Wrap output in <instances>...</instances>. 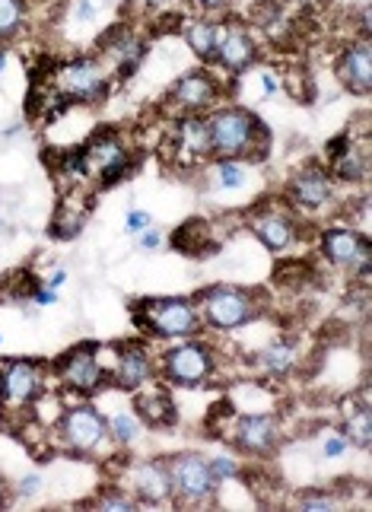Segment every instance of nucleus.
I'll list each match as a JSON object with an SVG mask.
<instances>
[{"instance_id":"1","label":"nucleus","mask_w":372,"mask_h":512,"mask_svg":"<svg viewBox=\"0 0 372 512\" xmlns=\"http://www.w3.org/2000/svg\"><path fill=\"white\" fill-rule=\"evenodd\" d=\"M207 134H210V156L239 160V163L248 160V156L261 160L271 144V134L264 128V121L255 112L239 109V105H226V109L210 115Z\"/></svg>"},{"instance_id":"2","label":"nucleus","mask_w":372,"mask_h":512,"mask_svg":"<svg viewBox=\"0 0 372 512\" xmlns=\"http://www.w3.org/2000/svg\"><path fill=\"white\" fill-rule=\"evenodd\" d=\"M137 331L150 334V338L163 341H188L201 334V312L188 296H153V299H137L131 306Z\"/></svg>"},{"instance_id":"3","label":"nucleus","mask_w":372,"mask_h":512,"mask_svg":"<svg viewBox=\"0 0 372 512\" xmlns=\"http://www.w3.org/2000/svg\"><path fill=\"white\" fill-rule=\"evenodd\" d=\"M77 172L90 175V179H102V185H115L118 179L131 172V153L124 147L118 131H99L90 137L77 153Z\"/></svg>"},{"instance_id":"4","label":"nucleus","mask_w":372,"mask_h":512,"mask_svg":"<svg viewBox=\"0 0 372 512\" xmlns=\"http://www.w3.org/2000/svg\"><path fill=\"white\" fill-rule=\"evenodd\" d=\"M201 319L217 331H233L248 322H255L261 315V306L255 303V293L242 287H210L198 296Z\"/></svg>"},{"instance_id":"5","label":"nucleus","mask_w":372,"mask_h":512,"mask_svg":"<svg viewBox=\"0 0 372 512\" xmlns=\"http://www.w3.org/2000/svg\"><path fill=\"white\" fill-rule=\"evenodd\" d=\"M169 465V478H172V497H179L188 506H201L210 503L217 493V478L210 474L207 458L194 455V452H182L166 458Z\"/></svg>"},{"instance_id":"6","label":"nucleus","mask_w":372,"mask_h":512,"mask_svg":"<svg viewBox=\"0 0 372 512\" xmlns=\"http://www.w3.org/2000/svg\"><path fill=\"white\" fill-rule=\"evenodd\" d=\"M58 96L64 102H102L109 96V77H105V67L99 58H74L64 67H58L55 74Z\"/></svg>"},{"instance_id":"7","label":"nucleus","mask_w":372,"mask_h":512,"mask_svg":"<svg viewBox=\"0 0 372 512\" xmlns=\"http://www.w3.org/2000/svg\"><path fill=\"white\" fill-rule=\"evenodd\" d=\"M45 392V363L0 360V408H29Z\"/></svg>"},{"instance_id":"8","label":"nucleus","mask_w":372,"mask_h":512,"mask_svg":"<svg viewBox=\"0 0 372 512\" xmlns=\"http://www.w3.org/2000/svg\"><path fill=\"white\" fill-rule=\"evenodd\" d=\"M55 373L64 382V388L77 395H96L99 388L109 382V373L99 363V344L83 341L77 347H70L67 353H61L55 363Z\"/></svg>"},{"instance_id":"9","label":"nucleus","mask_w":372,"mask_h":512,"mask_svg":"<svg viewBox=\"0 0 372 512\" xmlns=\"http://www.w3.org/2000/svg\"><path fill=\"white\" fill-rule=\"evenodd\" d=\"M214 350L201 341H182L175 344L172 350L163 353V376L169 385H179V388H194V385H204L214 373Z\"/></svg>"},{"instance_id":"10","label":"nucleus","mask_w":372,"mask_h":512,"mask_svg":"<svg viewBox=\"0 0 372 512\" xmlns=\"http://www.w3.org/2000/svg\"><path fill=\"white\" fill-rule=\"evenodd\" d=\"M58 436L70 452L90 455L109 439V420H105L93 404H77V408H67L61 414Z\"/></svg>"},{"instance_id":"11","label":"nucleus","mask_w":372,"mask_h":512,"mask_svg":"<svg viewBox=\"0 0 372 512\" xmlns=\"http://www.w3.org/2000/svg\"><path fill=\"white\" fill-rule=\"evenodd\" d=\"M322 252H325V258L334 264V268H347V271H353L357 264H369V258H372L369 239L363 233H357L353 226L325 229Z\"/></svg>"},{"instance_id":"12","label":"nucleus","mask_w":372,"mask_h":512,"mask_svg":"<svg viewBox=\"0 0 372 512\" xmlns=\"http://www.w3.org/2000/svg\"><path fill=\"white\" fill-rule=\"evenodd\" d=\"M217 99H220V83L217 77H210V70L204 67L188 70V74H182L169 90V102H175L185 112H204Z\"/></svg>"},{"instance_id":"13","label":"nucleus","mask_w":372,"mask_h":512,"mask_svg":"<svg viewBox=\"0 0 372 512\" xmlns=\"http://www.w3.org/2000/svg\"><path fill=\"white\" fill-rule=\"evenodd\" d=\"M153 373V360H150V347L140 341H128L118 344V357H115V373L109 376V382L115 388H124V392H137L140 385L150 382Z\"/></svg>"},{"instance_id":"14","label":"nucleus","mask_w":372,"mask_h":512,"mask_svg":"<svg viewBox=\"0 0 372 512\" xmlns=\"http://www.w3.org/2000/svg\"><path fill=\"white\" fill-rule=\"evenodd\" d=\"M233 439H236V449L245 452V455H268L280 443V423H277L274 414L239 417Z\"/></svg>"},{"instance_id":"15","label":"nucleus","mask_w":372,"mask_h":512,"mask_svg":"<svg viewBox=\"0 0 372 512\" xmlns=\"http://www.w3.org/2000/svg\"><path fill=\"white\" fill-rule=\"evenodd\" d=\"M338 80L344 83V90L353 96H369L372 90V48L369 39H360L344 48V55L338 58Z\"/></svg>"},{"instance_id":"16","label":"nucleus","mask_w":372,"mask_h":512,"mask_svg":"<svg viewBox=\"0 0 372 512\" xmlns=\"http://www.w3.org/2000/svg\"><path fill=\"white\" fill-rule=\"evenodd\" d=\"M214 61L223 64V70H229V74H242V70L255 61V39L248 35V29L242 23L220 26Z\"/></svg>"},{"instance_id":"17","label":"nucleus","mask_w":372,"mask_h":512,"mask_svg":"<svg viewBox=\"0 0 372 512\" xmlns=\"http://www.w3.org/2000/svg\"><path fill=\"white\" fill-rule=\"evenodd\" d=\"M134 490H137V503L147 506H163L172 500V478H169V465L159 462V458H147L134 468Z\"/></svg>"},{"instance_id":"18","label":"nucleus","mask_w":372,"mask_h":512,"mask_svg":"<svg viewBox=\"0 0 372 512\" xmlns=\"http://www.w3.org/2000/svg\"><path fill=\"white\" fill-rule=\"evenodd\" d=\"M290 198H293V204L306 207V210L325 207L328 198H331V175L325 169H318V166L296 172L293 182H290Z\"/></svg>"},{"instance_id":"19","label":"nucleus","mask_w":372,"mask_h":512,"mask_svg":"<svg viewBox=\"0 0 372 512\" xmlns=\"http://www.w3.org/2000/svg\"><path fill=\"white\" fill-rule=\"evenodd\" d=\"M134 411L150 430H169V427H175V420H179V414H175V401H172V395L166 392V388L137 392Z\"/></svg>"},{"instance_id":"20","label":"nucleus","mask_w":372,"mask_h":512,"mask_svg":"<svg viewBox=\"0 0 372 512\" xmlns=\"http://www.w3.org/2000/svg\"><path fill=\"white\" fill-rule=\"evenodd\" d=\"M252 233L255 239L264 245L268 252H287L293 239H296V229H293V220L290 217H283L277 214V210H268V214H261L252 220Z\"/></svg>"},{"instance_id":"21","label":"nucleus","mask_w":372,"mask_h":512,"mask_svg":"<svg viewBox=\"0 0 372 512\" xmlns=\"http://www.w3.org/2000/svg\"><path fill=\"white\" fill-rule=\"evenodd\" d=\"M179 153L191 156V160H207L210 156V134H207V118H185L179 128Z\"/></svg>"},{"instance_id":"22","label":"nucleus","mask_w":372,"mask_h":512,"mask_svg":"<svg viewBox=\"0 0 372 512\" xmlns=\"http://www.w3.org/2000/svg\"><path fill=\"white\" fill-rule=\"evenodd\" d=\"M217 32H220V26L214 20H191L185 26V42L194 55L210 64L217 58Z\"/></svg>"},{"instance_id":"23","label":"nucleus","mask_w":372,"mask_h":512,"mask_svg":"<svg viewBox=\"0 0 372 512\" xmlns=\"http://www.w3.org/2000/svg\"><path fill=\"white\" fill-rule=\"evenodd\" d=\"M331 163H334V175H338L341 182H363L369 169V153L366 147H353V140H350Z\"/></svg>"},{"instance_id":"24","label":"nucleus","mask_w":372,"mask_h":512,"mask_svg":"<svg viewBox=\"0 0 372 512\" xmlns=\"http://www.w3.org/2000/svg\"><path fill=\"white\" fill-rule=\"evenodd\" d=\"M344 439L347 446H360L369 449L372 443V414H369V404H350L347 420H344Z\"/></svg>"},{"instance_id":"25","label":"nucleus","mask_w":372,"mask_h":512,"mask_svg":"<svg viewBox=\"0 0 372 512\" xmlns=\"http://www.w3.org/2000/svg\"><path fill=\"white\" fill-rule=\"evenodd\" d=\"M296 360H299V347L293 341H274L268 350L261 353V366L268 369L271 376H277V379L293 373Z\"/></svg>"},{"instance_id":"26","label":"nucleus","mask_w":372,"mask_h":512,"mask_svg":"<svg viewBox=\"0 0 372 512\" xmlns=\"http://www.w3.org/2000/svg\"><path fill=\"white\" fill-rule=\"evenodd\" d=\"M26 0H0V39H10L23 26Z\"/></svg>"},{"instance_id":"27","label":"nucleus","mask_w":372,"mask_h":512,"mask_svg":"<svg viewBox=\"0 0 372 512\" xmlns=\"http://www.w3.org/2000/svg\"><path fill=\"white\" fill-rule=\"evenodd\" d=\"M137 433H140V423L131 414H115L109 420V436L115 439V443H121V446H131L134 439H137Z\"/></svg>"},{"instance_id":"28","label":"nucleus","mask_w":372,"mask_h":512,"mask_svg":"<svg viewBox=\"0 0 372 512\" xmlns=\"http://www.w3.org/2000/svg\"><path fill=\"white\" fill-rule=\"evenodd\" d=\"M217 185L220 188H242L245 185V166L239 160H220L217 163Z\"/></svg>"},{"instance_id":"29","label":"nucleus","mask_w":372,"mask_h":512,"mask_svg":"<svg viewBox=\"0 0 372 512\" xmlns=\"http://www.w3.org/2000/svg\"><path fill=\"white\" fill-rule=\"evenodd\" d=\"M99 509L105 512H134L140 503L134 497H128V493H121V490H109V493H102V497L96 500Z\"/></svg>"},{"instance_id":"30","label":"nucleus","mask_w":372,"mask_h":512,"mask_svg":"<svg viewBox=\"0 0 372 512\" xmlns=\"http://www.w3.org/2000/svg\"><path fill=\"white\" fill-rule=\"evenodd\" d=\"M210 474L217 478V484H226V481H233L239 478V465L233 462V458H210Z\"/></svg>"},{"instance_id":"31","label":"nucleus","mask_w":372,"mask_h":512,"mask_svg":"<svg viewBox=\"0 0 372 512\" xmlns=\"http://www.w3.org/2000/svg\"><path fill=\"white\" fill-rule=\"evenodd\" d=\"M299 509L325 512V509H334V500L328 497V493H303V497H299Z\"/></svg>"},{"instance_id":"32","label":"nucleus","mask_w":372,"mask_h":512,"mask_svg":"<svg viewBox=\"0 0 372 512\" xmlns=\"http://www.w3.org/2000/svg\"><path fill=\"white\" fill-rule=\"evenodd\" d=\"M144 229H150V214H147V210H131L128 223H124V233L137 236V233H144Z\"/></svg>"},{"instance_id":"33","label":"nucleus","mask_w":372,"mask_h":512,"mask_svg":"<svg viewBox=\"0 0 372 512\" xmlns=\"http://www.w3.org/2000/svg\"><path fill=\"white\" fill-rule=\"evenodd\" d=\"M344 449H347V439L344 436L325 439V458H338V455H344Z\"/></svg>"},{"instance_id":"34","label":"nucleus","mask_w":372,"mask_h":512,"mask_svg":"<svg viewBox=\"0 0 372 512\" xmlns=\"http://www.w3.org/2000/svg\"><path fill=\"white\" fill-rule=\"evenodd\" d=\"M39 490H42V478H39V474H29V478L20 481V497H35Z\"/></svg>"},{"instance_id":"35","label":"nucleus","mask_w":372,"mask_h":512,"mask_svg":"<svg viewBox=\"0 0 372 512\" xmlns=\"http://www.w3.org/2000/svg\"><path fill=\"white\" fill-rule=\"evenodd\" d=\"M140 236V249H159V233H153V229H144V233H137Z\"/></svg>"},{"instance_id":"36","label":"nucleus","mask_w":372,"mask_h":512,"mask_svg":"<svg viewBox=\"0 0 372 512\" xmlns=\"http://www.w3.org/2000/svg\"><path fill=\"white\" fill-rule=\"evenodd\" d=\"M93 16H96V4H90V0H80V4H77V20L86 23V20H93Z\"/></svg>"},{"instance_id":"37","label":"nucleus","mask_w":372,"mask_h":512,"mask_svg":"<svg viewBox=\"0 0 372 512\" xmlns=\"http://www.w3.org/2000/svg\"><path fill=\"white\" fill-rule=\"evenodd\" d=\"M261 90H264V96H271V93H277V90H280V83H277V77H274V74H261Z\"/></svg>"},{"instance_id":"38","label":"nucleus","mask_w":372,"mask_h":512,"mask_svg":"<svg viewBox=\"0 0 372 512\" xmlns=\"http://www.w3.org/2000/svg\"><path fill=\"white\" fill-rule=\"evenodd\" d=\"M194 4L204 7V10H210V13H217V10L229 7V0H194Z\"/></svg>"},{"instance_id":"39","label":"nucleus","mask_w":372,"mask_h":512,"mask_svg":"<svg viewBox=\"0 0 372 512\" xmlns=\"http://www.w3.org/2000/svg\"><path fill=\"white\" fill-rule=\"evenodd\" d=\"M64 284H67V271H55V277L48 280V287H51V290H61Z\"/></svg>"},{"instance_id":"40","label":"nucleus","mask_w":372,"mask_h":512,"mask_svg":"<svg viewBox=\"0 0 372 512\" xmlns=\"http://www.w3.org/2000/svg\"><path fill=\"white\" fill-rule=\"evenodd\" d=\"M140 4H147V7H163V4H169V0H140Z\"/></svg>"},{"instance_id":"41","label":"nucleus","mask_w":372,"mask_h":512,"mask_svg":"<svg viewBox=\"0 0 372 512\" xmlns=\"http://www.w3.org/2000/svg\"><path fill=\"white\" fill-rule=\"evenodd\" d=\"M4 67H7V55L0 51V74H4Z\"/></svg>"}]
</instances>
